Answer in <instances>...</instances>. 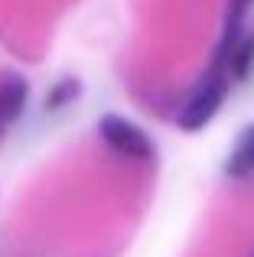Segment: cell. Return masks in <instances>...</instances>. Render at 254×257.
<instances>
[{
  "label": "cell",
  "instance_id": "obj_1",
  "mask_svg": "<svg viewBox=\"0 0 254 257\" xmlns=\"http://www.w3.org/2000/svg\"><path fill=\"white\" fill-rule=\"evenodd\" d=\"M228 85H231V75L218 65H209L202 78L192 85V91L186 94V101L179 104L176 111V127L186 134H199L202 127L212 124L218 111L225 104V94H228Z\"/></svg>",
  "mask_w": 254,
  "mask_h": 257
},
{
  "label": "cell",
  "instance_id": "obj_2",
  "mask_svg": "<svg viewBox=\"0 0 254 257\" xmlns=\"http://www.w3.org/2000/svg\"><path fill=\"white\" fill-rule=\"evenodd\" d=\"M98 137L117 153V157L127 160H153V140L134 124L131 117H121V114H101L98 120Z\"/></svg>",
  "mask_w": 254,
  "mask_h": 257
},
{
  "label": "cell",
  "instance_id": "obj_3",
  "mask_svg": "<svg viewBox=\"0 0 254 257\" xmlns=\"http://www.w3.org/2000/svg\"><path fill=\"white\" fill-rule=\"evenodd\" d=\"M26 101H30V82L20 72H4L0 75V134L20 120V114L26 111Z\"/></svg>",
  "mask_w": 254,
  "mask_h": 257
},
{
  "label": "cell",
  "instance_id": "obj_4",
  "mask_svg": "<svg viewBox=\"0 0 254 257\" xmlns=\"http://www.w3.org/2000/svg\"><path fill=\"white\" fill-rule=\"evenodd\" d=\"M254 0H228V7H225V26H222V39H218V49H215V59H212V65H218V69H225V59H228L231 46L241 39L244 33V17L251 13Z\"/></svg>",
  "mask_w": 254,
  "mask_h": 257
},
{
  "label": "cell",
  "instance_id": "obj_5",
  "mask_svg": "<svg viewBox=\"0 0 254 257\" xmlns=\"http://www.w3.org/2000/svg\"><path fill=\"white\" fill-rule=\"evenodd\" d=\"M225 176L228 179H251L254 176V124H248L238 134L228 160H225Z\"/></svg>",
  "mask_w": 254,
  "mask_h": 257
},
{
  "label": "cell",
  "instance_id": "obj_6",
  "mask_svg": "<svg viewBox=\"0 0 254 257\" xmlns=\"http://www.w3.org/2000/svg\"><path fill=\"white\" fill-rule=\"evenodd\" d=\"M254 69V33H241L235 46H231L228 59H225V72L231 75V82H244Z\"/></svg>",
  "mask_w": 254,
  "mask_h": 257
},
{
  "label": "cell",
  "instance_id": "obj_7",
  "mask_svg": "<svg viewBox=\"0 0 254 257\" xmlns=\"http://www.w3.org/2000/svg\"><path fill=\"white\" fill-rule=\"evenodd\" d=\"M78 94H82V82H78V78H62V82H56L52 91L46 94V111H62Z\"/></svg>",
  "mask_w": 254,
  "mask_h": 257
}]
</instances>
